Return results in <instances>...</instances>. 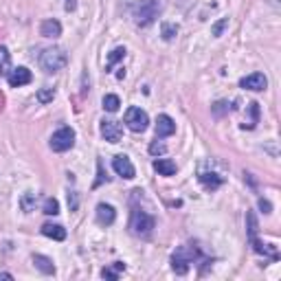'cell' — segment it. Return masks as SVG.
<instances>
[{
  "label": "cell",
  "mask_w": 281,
  "mask_h": 281,
  "mask_svg": "<svg viewBox=\"0 0 281 281\" xmlns=\"http://www.w3.org/2000/svg\"><path fill=\"white\" fill-rule=\"evenodd\" d=\"M226 26H229V18H222V20H220V22H216V24H213V36H216V38H220V36H222V33H224V29H226Z\"/></svg>",
  "instance_id": "27"
},
{
  "label": "cell",
  "mask_w": 281,
  "mask_h": 281,
  "mask_svg": "<svg viewBox=\"0 0 281 281\" xmlns=\"http://www.w3.org/2000/svg\"><path fill=\"white\" fill-rule=\"evenodd\" d=\"M198 178H200V183H202V185L206 187V189H211V191H213V189H218V187L222 185V178H220L218 173H200Z\"/></svg>",
  "instance_id": "17"
},
{
  "label": "cell",
  "mask_w": 281,
  "mask_h": 281,
  "mask_svg": "<svg viewBox=\"0 0 281 281\" xmlns=\"http://www.w3.org/2000/svg\"><path fill=\"white\" fill-rule=\"evenodd\" d=\"M173 132H176V123H173V119L167 117V115H160L156 119V136L165 138V136H171Z\"/></svg>",
  "instance_id": "12"
},
{
  "label": "cell",
  "mask_w": 281,
  "mask_h": 281,
  "mask_svg": "<svg viewBox=\"0 0 281 281\" xmlns=\"http://www.w3.org/2000/svg\"><path fill=\"white\" fill-rule=\"evenodd\" d=\"M31 79H33L31 71L24 68V66H18V68L9 71V75H7V82H9V86H13V88H20V86L31 84Z\"/></svg>",
  "instance_id": "7"
},
{
  "label": "cell",
  "mask_w": 281,
  "mask_h": 281,
  "mask_svg": "<svg viewBox=\"0 0 281 281\" xmlns=\"http://www.w3.org/2000/svg\"><path fill=\"white\" fill-rule=\"evenodd\" d=\"M178 33V24H171V22H163L160 24V36H163V40H173V36Z\"/></svg>",
  "instance_id": "20"
},
{
  "label": "cell",
  "mask_w": 281,
  "mask_h": 281,
  "mask_svg": "<svg viewBox=\"0 0 281 281\" xmlns=\"http://www.w3.org/2000/svg\"><path fill=\"white\" fill-rule=\"evenodd\" d=\"M33 264H36V268H38V270H42L44 275H53V272H55L53 259L44 257V255H33Z\"/></svg>",
  "instance_id": "16"
},
{
  "label": "cell",
  "mask_w": 281,
  "mask_h": 281,
  "mask_svg": "<svg viewBox=\"0 0 281 281\" xmlns=\"http://www.w3.org/2000/svg\"><path fill=\"white\" fill-rule=\"evenodd\" d=\"M246 222H249V237L255 239L257 237V220H255V213H246Z\"/></svg>",
  "instance_id": "25"
},
{
  "label": "cell",
  "mask_w": 281,
  "mask_h": 281,
  "mask_svg": "<svg viewBox=\"0 0 281 281\" xmlns=\"http://www.w3.org/2000/svg\"><path fill=\"white\" fill-rule=\"evenodd\" d=\"M7 68H9V51L5 46H0V75L7 73Z\"/></svg>",
  "instance_id": "26"
},
{
  "label": "cell",
  "mask_w": 281,
  "mask_h": 281,
  "mask_svg": "<svg viewBox=\"0 0 281 281\" xmlns=\"http://www.w3.org/2000/svg\"><path fill=\"white\" fill-rule=\"evenodd\" d=\"M112 167H115V171L119 173L121 178H134L136 176V169H134V165H132V160L128 156H115V160H112Z\"/></svg>",
  "instance_id": "9"
},
{
  "label": "cell",
  "mask_w": 281,
  "mask_h": 281,
  "mask_svg": "<svg viewBox=\"0 0 281 281\" xmlns=\"http://www.w3.org/2000/svg\"><path fill=\"white\" fill-rule=\"evenodd\" d=\"M101 103H103V110H108V112H117V110H119V106H121V99H119L117 95H106Z\"/></svg>",
  "instance_id": "19"
},
{
  "label": "cell",
  "mask_w": 281,
  "mask_h": 281,
  "mask_svg": "<svg viewBox=\"0 0 281 281\" xmlns=\"http://www.w3.org/2000/svg\"><path fill=\"white\" fill-rule=\"evenodd\" d=\"M239 86H242V88H246V90L259 92V90H266V86H268V79H266L264 73H253V75H249V77H242Z\"/></svg>",
  "instance_id": "10"
},
{
  "label": "cell",
  "mask_w": 281,
  "mask_h": 281,
  "mask_svg": "<svg viewBox=\"0 0 281 281\" xmlns=\"http://www.w3.org/2000/svg\"><path fill=\"white\" fill-rule=\"evenodd\" d=\"M259 209H262L264 213H270V211H272V206H270L268 200H264V198H262V200H259Z\"/></svg>",
  "instance_id": "29"
},
{
  "label": "cell",
  "mask_w": 281,
  "mask_h": 281,
  "mask_svg": "<svg viewBox=\"0 0 281 281\" xmlns=\"http://www.w3.org/2000/svg\"><path fill=\"white\" fill-rule=\"evenodd\" d=\"M0 279H13V277L9 275V272H3V275H0Z\"/></svg>",
  "instance_id": "32"
},
{
  "label": "cell",
  "mask_w": 281,
  "mask_h": 281,
  "mask_svg": "<svg viewBox=\"0 0 281 281\" xmlns=\"http://www.w3.org/2000/svg\"><path fill=\"white\" fill-rule=\"evenodd\" d=\"M103 180H108V176H103V167H101V163H99V180L95 183V187H99V185L103 183Z\"/></svg>",
  "instance_id": "31"
},
{
  "label": "cell",
  "mask_w": 281,
  "mask_h": 281,
  "mask_svg": "<svg viewBox=\"0 0 281 281\" xmlns=\"http://www.w3.org/2000/svg\"><path fill=\"white\" fill-rule=\"evenodd\" d=\"M53 97H55V90L53 88H40L38 90V101L40 103H51Z\"/></svg>",
  "instance_id": "24"
},
{
  "label": "cell",
  "mask_w": 281,
  "mask_h": 281,
  "mask_svg": "<svg viewBox=\"0 0 281 281\" xmlns=\"http://www.w3.org/2000/svg\"><path fill=\"white\" fill-rule=\"evenodd\" d=\"M156 226V220H154L150 213L145 211H132V218H130V229L134 235H147L152 233V229Z\"/></svg>",
  "instance_id": "4"
},
{
  "label": "cell",
  "mask_w": 281,
  "mask_h": 281,
  "mask_svg": "<svg viewBox=\"0 0 281 281\" xmlns=\"http://www.w3.org/2000/svg\"><path fill=\"white\" fill-rule=\"evenodd\" d=\"M68 206L73 211L77 209V196H75V193H68Z\"/></svg>",
  "instance_id": "30"
},
{
  "label": "cell",
  "mask_w": 281,
  "mask_h": 281,
  "mask_svg": "<svg viewBox=\"0 0 281 281\" xmlns=\"http://www.w3.org/2000/svg\"><path fill=\"white\" fill-rule=\"evenodd\" d=\"M123 57H125V49H123V46H117V49L108 55V73H110L112 66H115V64L119 62V59H123Z\"/></svg>",
  "instance_id": "23"
},
{
  "label": "cell",
  "mask_w": 281,
  "mask_h": 281,
  "mask_svg": "<svg viewBox=\"0 0 281 281\" xmlns=\"http://www.w3.org/2000/svg\"><path fill=\"white\" fill-rule=\"evenodd\" d=\"M101 136L108 140V143H119L123 136V128H121V123H117V121H101Z\"/></svg>",
  "instance_id": "8"
},
{
  "label": "cell",
  "mask_w": 281,
  "mask_h": 281,
  "mask_svg": "<svg viewBox=\"0 0 281 281\" xmlns=\"http://www.w3.org/2000/svg\"><path fill=\"white\" fill-rule=\"evenodd\" d=\"M42 211L46 213V216H57V213H59V202H57L55 198H46Z\"/></svg>",
  "instance_id": "22"
},
{
  "label": "cell",
  "mask_w": 281,
  "mask_h": 281,
  "mask_svg": "<svg viewBox=\"0 0 281 281\" xmlns=\"http://www.w3.org/2000/svg\"><path fill=\"white\" fill-rule=\"evenodd\" d=\"M147 123H150V119H147V115L140 108H128V112H125V125L132 132H145Z\"/></svg>",
  "instance_id": "6"
},
{
  "label": "cell",
  "mask_w": 281,
  "mask_h": 281,
  "mask_svg": "<svg viewBox=\"0 0 281 281\" xmlns=\"http://www.w3.org/2000/svg\"><path fill=\"white\" fill-rule=\"evenodd\" d=\"M117 220V211H115V206L112 204H97V222L101 224V226H110L112 222Z\"/></svg>",
  "instance_id": "11"
},
{
  "label": "cell",
  "mask_w": 281,
  "mask_h": 281,
  "mask_svg": "<svg viewBox=\"0 0 281 281\" xmlns=\"http://www.w3.org/2000/svg\"><path fill=\"white\" fill-rule=\"evenodd\" d=\"M66 64H68V55H66V51L59 49V46L44 49V53L40 55V66H42L44 73H57V71H62Z\"/></svg>",
  "instance_id": "1"
},
{
  "label": "cell",
  "mask_w": 281,
  "mask_h": 281,
  "mask_svg": "<svg viewBox=\"0 0 281 281\" xmlns=\"http://www.w3.org/2000/svg\"><path fill=\"white\" fill-rule=\"evenodd\" d=\"M36 200H38V193L33 191H26L22 198H20V206H22L24 213H31L33 209H36Z\"/></svg>",
  "instance_id": "18"
},
{
  "label": "cell",
  "mask_w": 281,
  "mask_h": 281,
  "mask_svg": "<svg viewBox=\"0 0 281 281\" xmlns=\"http://www.w3.org/2000/svg\"><path fill=\"white\" fill-rule=\"evenodd\" d=\"M40 36H44V38H59L62 36V24L57 22V20H44L42 24H40Z\"/></svg>",
  "instance_id": "13"
},
{
  "label": "cell",
  "mask_w": 281,
  "mask_h": 281,
  "mask_svg": "<svg viewBox=\"0 0 281 281\" xmlns=\"http://www.w3.org/2000/svg\"><path fill=\"white\" fill-rule=\"evenodd\" d=\"M167 147L165 143H158V140H154V143L150 145V154H154V156H158V154H165Z\"/></svg>",
  "instance_id": "28"
},
{
  "label": "cell",
  "mask_w": 281,
  "mask_h": 281,
  "mask_svg": "<svg viewBox=\"0 0 281 281\" xmlns=\"http://www.w3.org/2000/svg\"><path fill=\"white\" fill-rule=\"evenodd\" d=\"M125 270V264H121V262H117L112 268H103L101 270V275L106 277V279H119V272H123Z\"/></svg>",
  "instance_id": "21"
},
{
  "label": "cell",
  "mask_w": 281,
  "mask_h": 281,
  "mask_svg": "<svg viewBox=\"0 0 281 281\" xmlns=\"http://www.w3.org/2000/svg\"><path fill=\"white\" fill-rule=\"evenodd\" d=\"M160 13V3L158 0H140L134 7V22L136 26H150Z\"/></svg>",
  "instance_id": "2"
},
{
  "label": "cell",
  "mask_w": 281,
  "mask_h": 281,
  "mask_svg": "<svg viewBox=\"0 0 281 281\" xmlns=\"http://www.w3.org/2000/svg\"><path fill=\"white\" fill-rule=\"evenodd\" d=\"M42 235L62 242V239H66V229H64V226H59V224H44L42 226Z\"/></svg>",
  "instance_id": "14"
},
{
  "label": "cell",
  "mask_w": 281,
  "mask_h": 281,
  "mask_svg": "<svg viewBox=\"0 0 281 281\" xmlns=\"http://www.w3.org/2000/svg\"><path fill=\"white\" fill-rule=\"evenodd\" d=\"M154 169H156L160 176H173V173H176V163H171V160H167V158H158V160H154Z\"/></svg>",
  "instance_id": "15"
},
{
  "label": "cell",
  "mask_w": 281,
  "mask_h": 281,
  "mask_svg": "<svg viewBox=\"0 0 281 281\" xmlns=\"http://www.w3.org/2000/svg\"><path fill=\"white\" fill-rule=\"evenodd\" d=\"M75 145V132L71 128H59L55 134L51 136V150L53 152H68Z\"/></svg>",
  "instance_id": "5"
},
{
  "label": "cell",
  "mask_w": 281,
  "mask_h": 281,
  "mask_svg": "<svg viewBox=\"0 0 281 281\" xmlns=\"http://www.w3.org/2000/svg\"><path fill=\"white\" fill-rule=\"evenodd\" d=\"M200 255L198 249H193V246H180L176 249V253L171 255V268L176 275H187V270H189V266L193 264V259Z\"/></svg>",
  "instance_id": "3"
}]
</instances>
